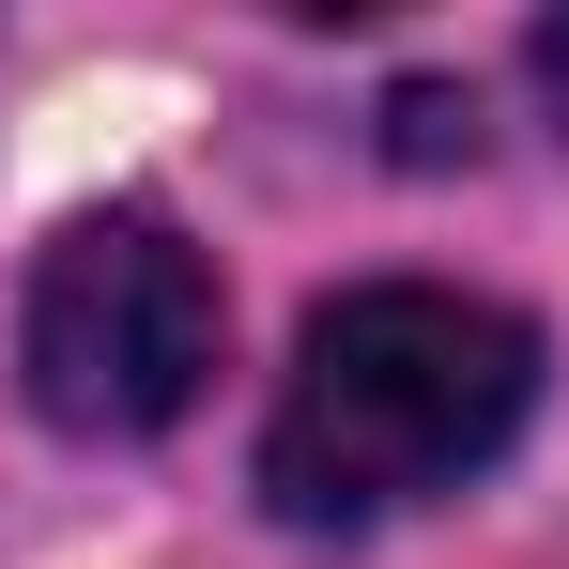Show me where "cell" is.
<instances>
[{
	"label": "cell",
	"instance_id": "cell-4",
	"mask_svg": "<svg viewBox=\"0 0 569 569\" xmlns=\"http://www.w3.org/2000/svg\"><path fill=\"white\" fill-rule=\"evenodd\" d=\"M523 62H539V93H555V123H569V16H539V47H523Z\"/></svg>",
	"mask_w": 569,
	"mask_h": 569
},
{
	"label": "cell",
	"instance_id": "cell-1",
	"mask_svg": "<svg viewBox=\"0 0 569 569\" xmlns=\"http://www.w3.org/2000/svg\"><path fill=\"white\" fill-rule=\"evenodd\" d=\"M539 416V323L447 278H370L339 292L292 385L262 416V508L278 523H400L477 462H508V431Z\"/></svg>",
	"mask_w": 569,
	"mask_h": 569
},
{
	"label": "cell",
	"instance_id": "cell-3",
	"mask_svg": "<svg viewBox=\"0 0 569 569\" xmlns=\"http://www.w3.org/2000/svg\"><path fill=\"white\" fill-rule=\"evenodd\" d=\"M385 123H400V154H416V170H431V154H477V93H400Z\"/></svg>",
	"mask_w": 569,
	"mask_h": 569
},
{
	"label": "cell",
	"instance_id": "cell-2",
	"mask_svg": "<svg viewBox=\"0 0 569 569\" xmlns=\"http://www.w3.org/2000/svg\"><path fill=\"white\" fill-rule=\"evenodd\" d=\"M16 355H31V416L47 431L139 447V431H170L200 385H216V262H200L170 216L108 200V216H78L31 262Z\"/></svg>",
	"mask_w": 569,
	"mask_h": 569
}]
</instances>
